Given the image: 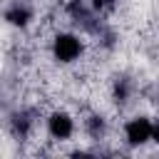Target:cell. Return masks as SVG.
<instances>
[{
  "label": "cell",
  "mask_w": 159,
  "mask_h": 159,
  "mask_svg": "<svg viewBox=\"0 0 159 159\" xmlns=\"http://www.w3.org/2000/svg\"><path fill=\"white\" fill-rule=\"evenodd\" d=\"M47 52L55 65L75 67V65H80V60L87 52V40L75 27H60V30H52L50 42H47Z\"/></svg>",
  "instance_id": "cell-1"
},
{
  "label": "cell",
  "mask_w": 159,
  "mask_h": 159,
  "mask_svg": "<svg viewBox=\"0 0 159 159\" xmlns=\"http://www.w3.org/2000/svg\"><path fill=\"white\" fill-rule=\"evenodd\" d=\"M42 129H45L47 142L67 144V142H75V137L80 132V122L67 107H55L42 117Z\"/></svg>",
  "instance_id": "cell-2"
},
{
  "label": "cell",
  "mask_w": 159,
  "mask_h": 159,
  "mask_svg": "<svg viewBox=\"0 0 159 159\" xmlns=\"http://www.w3.org/2000/svg\"><path fill=\"white\" fill-rule=\"evenodd\" d=\"M122 142L132 149H142L154 142V117L149 114H132L129 119L122 122L119 127Z\"/></svg>",
  "instance_id": "cell-3"
},
{
  "label": "cell",
  "mask_w": 159,
  "mask_h": 159,
  "mask_svg": "<svg viewBox=\"0 0 159 159\" xmlns=\"http://www.w3.org/2000/svg\"><path fill=\"white\" fill-rule=\"evenodd\" d=\"M5 22L10 25V27H15V30H27L32 22H35V7L27 2V0H15L7 10H5Z\"/></svg>",
  "instance_id": "cell-4"
},
{
  "label": "cell",
  "mask_w": 159,
  "mask_h": 159,
  "mask_svg": "<svg viewBox=\"0 0 159 159\" xmlns=\"http://www.w3.org/2000/svg\"><path fill=\"white\" fill-rule=\"evenodd\" d=\"M87 5H89V10L99 17V15H107V12L117 10V7H119V0H87Z\"/></svg>",
  "instance_id": "cell-5"
}]
</instances>
